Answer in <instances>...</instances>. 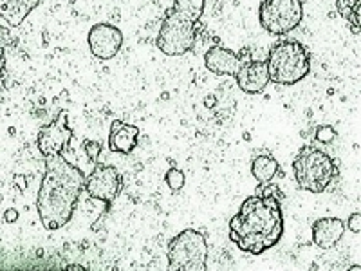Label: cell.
Here are the masks:
<instances>
[{
	"label": "cell",
	"mask_w": 361,
	"mask_h": 271,
	"mask_svg": "<svg viewBox=\"0 0 361 271\" xmlns=\"http://www.w3.org/2000/svg\"><path fill=\"white\" fill-rule=\"evenodd\" d=\"M123 188V179L116 167L111 164H96L94 170L85 179V192L90 199L107 203L116 201Z\"/></svg>",
	"instance_id": "8"
},
{
	"label": "cell",
	"mask_w": 361,
	"mask_h": 271,
	"mask_svg": "<svg viewBox=\"0 0 361 271\" xmlns=\"http://www.w3.org/2000/svg\"><path fill=\"white\" fill-rule=\"evenodd\" d=\"M87 44H89V49L92 53V56L98 58V60H103V62H107V60L116 58V54L121 51L123 33L116 25L102 22V24H96L89 29Z\"/></svg>",
	"instance_id": "10"
},
{
	"label": "cell",
	"mask_w": 361,
	"mask_h": 271,
	"mask_svg": "<svg viewBox=\"0 0 361 271\" xmlns=\"http://www.w3.org/2000/svg\"><path fill=\"white\" fill-rule=\"evenodd\" d=\"M361 267L360 266H350V271H360Z\"/></svg>",
	"instance_id": "25"
},
{
	"label": "cell",
	"mask_w": 361,
	"mask_h": 271,
	"mask_svg": "<svg viewBox=\"0 0 361 271\" xmlns=\"http://www.w3.org/2000/svg\"><path fill=\"white\" fill-rule=\"evenodd\" d=\"M243 64L240 54L235 51L222 47V45H214L209 47L204 54V66L209 73L219 74V76H235Z\"/></svg>",
	"instance_id": "12"
},
{
	"label": "cell",
	"mask_w": 361,
	"mask_h": 271,
	"mask_svg": "<svg viewBox=\"0 0 361 271\" xmlns=\"http://www.w3.org/2000/svg\"><path fill=\"white\" fill-rule=\"evenodd\" d=\"M44 0H0V18L18 28Z\"/></svg>",
	"instance_id": "15"
},
{
	"label": "cell",
	"mask_w": 361,
	"mask_h": 271,
	"mask_svg": "<svg viewBox=\"0 0 361 271\" xmlns=\"http://www.w3.org/2000/svg\"><path fill=\"white\" fill-rule=\"evenodd\" d=\"M345 222L338 217H322L312 222V243L322 250H331L343 239Z\"/></svg>",
	"instance_id": "13"
},
{
	"label": "cell",
	"mask_w": 361,
	"mask_h": 271,
	"mask_svg": "<svg viewBox=\"0 0 361 271\" xmlns=\"http://www.w3.org/2000/svg\"><path fill=\"white\" fill-rule=\"evenodd\" d=\"M206 0H173L156 37V47L166 56H183L193 49Z\"/></svg>",
	"instance_id": "3"
},
{
	"label": "cell",
	"mask_w": 361,
	"mask_h": 271,
	"mask_svg": "<svg viewBox=\"0 0 361 271\" xmlns=\"http://www.w3.org/2000/svg\"><path fill=\"white\" fill-rule=\"evenodd\" d=\"M83 148H85V152L90 161L98 159L99 152H102V145L96 143V141H85V143H83Z\"/></svg>",
	"instance_id": "20"
},
{
	"label": "cell",
	"mask_w": 361,
	"mask_h": 271,
	"mask_svg": "<svg viewBox=\"0 0 361 271\" xmlns=\"http://www.w3.org/2000/svg\"><path fill=\"white\" fill-rule=\"evenodd\" d=\"M283 234V215L280 199L267 193L251 195L230 221L231 243L238 250L260 255L271 250Z\"/></svg>",
	"instance_id": "2"
},
{
	"label": "cell",
	"mask_w": 361,
	"mask_h": 271,
	"mask_svg": "<svg viewBox=\"0 0 361 271\" xmlns=\"http://www.w3.org/2000/svg\"><path fill=\"white\" fill-rule=\"evenodd\" d=\"M6 71V51L4 47L0 45V87H2V76H4Z\"/></svg>",
	"instance_id": "23"
},
{
	"label": "cell",
	"mask_w": 361,
	"mask_h": 271,
	"mask_svg": "<svg viewBox=\"0 0 361 271\" xmlns=\"http://www.w3.org/2000/svg\"><path fill=\"white\" fill-rule=\"evenodd\" d=\"M137 138H140V128L116 119L112 121L111 132H109V148L112 152L130 154L137 145Z\"/></svg>",
	"instance_id": "14"
},
{
	"label": "cell",
	"mask_w": 361,
	"mask_h": 271,
	"mask_svg": "<svg viewBox=\"0 0 361 271\" xmlns=\"http://www.w3.org/2000/svg\"><path fill=\"white\" fill-rule=\"evenodd\" d=\"M208 260V243L197 230H183L169 244L170 271H204Z\"/></svg>",
	"instance_id": "6"
},
{
	"label": "cell",
	"mask_w": 361,
	"mask_h": 271,
	"mask_svg": "<svg viewBox=\"0 0 361 271\" xmlns=\"http://www.w3.org/2000/svg\"><path fill=\"white\" fill-rule=\"evenodd\" d=\"M67 270H76V271H85V267L80 266V264H69L67 266Z\"/></svg>",
	"instance_id": "24"
},
{
	"label": "cell",
	"mask_w": 361,
	"mask_h": 271,
	"mask_svg": "<svg viewBox=\"0 0 361 271\" xmlns=\"http://www.w3.org/2000/svg\"><path fill=\"white\" fill-rule=\"evenodd\" d=\"M4 221L8 222V224H13V222L18 221V212L15 208H9L4 212Z\"/></svg>",
	"instance_id": "22"
},
{
	"label": "cell",
	"mask_w": 361,
	"mask_h": 271,
	"mask_svg": "<svg viewBox=\"0 0 361 271\" xmlns=\"http://www.w3.org/2000/svg\"><path fill=\"white\" fill-rule=\"evenodd\" d=\"M360 2L361 0H336V9L350 24L354 35H360Z\"/></svg>",
	"instance_id": "17"
},
{
	"label": "cell",
	"mask_w": 361,
	"mask_h": 271,
	"mask_svg": "<svg viewBox=\"0 0 361 271\" xmlns=\"http://www.w3.org/2000/svg\"><path fill=\"white\" fill-rule=\"evenodd\" d=\"M251 174L260 185H266L275 179V176L279 174V161L275 159L269 154H260L253 159L251 163Z\"/></svg>",
	"instance_id": "16"
},
{
	"label": "cell",
	"mask_w": 361,
	"mask_h": 271,
	"mask_svg": "<svg viewBox=\"0 0 361 271\" xmlns=\"http://www.w3.org/2000/svg\"><path fill=\"white\" fill-rule=\"evenodd\" d=\"M314 138H316V141H320V143H324V145H329L336 140V131H334L331 125H322V127L316 128Z\"/></svg>",
	"instance_id": "19"
},
{
	"label": "cell",
	"mask_w": 361,
	"mask_h": 271,
	"mask_svg": "<svg viewBox=\"0 0 361 271\" xmlns=\"http://www.w3.org/2000/svg\"><path fill=\"white\" fill-rule=\"evenodd\" d=\"M44 176L38 190L37 208L45 230L56 231L71 222L80 195L85 192L87 176L67 161L63 154L44 157Z\"/></svg>",
	"instance_id": "1"
},
{
	"label": "cell",
	"mask_w": 361,
	"mask_h": 271,
	"mask_svg": "<svg viewBox=\"0 0 361 271\" xmlns=\"http://www.w3.org/2000/svg\"><path fill=\"white\" fill-rule=\"evenodd\" d=\"M164 179H166V185H169V188L172 190V192H179L186 183L185 172L179 169H170L169 172H166V177H164Z\"/></svg>",
	"instance_id": "18"
},
{
	"label": "cell",
	"mask_w": 361,
	"mask_h": 271,
	"mask_svg": "<svg viewBox=\"0 0 361 271\" xmlns=\"http://www.w3.org/2000/svg\"><path fill=\"white\" fill-rule=\"evenodd\" d=\"M304 20L302 0H262L259 8V22L262 29L275 37H286Z\"/></svg>",
	"instance_id": "7"
},
{
	"label": "cell",
	"mask_w": 361,
	"mask_h": 271,
	"mask_svg": "<svg viewBox=\"0 0 361 271\" xmlns=\"http://www.w3.org/2000/svg\"><path fill=\"white\" fill-rule=\"evenodd\" d=\"M266 64L269 80L276 85H296L311 71L307 47L295 38H282L271 45Z\"/></svg>",
	"instance_id": "4"
},
{
	"label": "cell",
	"mask_w": 361,
	"mask_h": 271,
	"mask_svg": "<svg viewBox=\"0 0 361 271\" xmlns=\"http://www.w3.org/2000/svg\"><path fill=\"white\" fill-rule=\"evenodd\" d=\"M347 228H349L353 234H360L361 231V214L360 212H354V214L347 219Z\"/></svg>",
	"instance_id": "21"
},
{
	"label": "cell",
	"mask_w": 361,
	"mask_h": 271,
	"mask_svg": "<svg viewBox=\"0 0 361 271\" xmlns=\"http://www.w3.org/2000/svg\"><path fill=\"white\" fill-rule=\"evenodd\" d=\"M237 85L246 95H260L269 85V73H267L266 60H246L244 58L237 74Z\"/></svg>",
	"instance_id": "11"
},
{
	"label": "cell",
	"mask_w": 361,
	"mask_h": 271,
	"mask_svg": "<svg viewBox=\"0 0 361 271\" xmlns=\"http://www.w3.org/2000/svg\"><path fill=\"white\" fill-rule=\"evenodd\" d=\"M293 172L300 188L311 193H322L336 179L338 167L327 152L307 145L300 148V152L296 154L293 161Z\"/></svg>",
	"instance_id": "5"
},
{
	"label": "cell",
	"mask_w": 361,
	"mask_h": 271,
	"mask_svg": "<svg viewBox=\"0 0 361 271\" xmlns=\"http://www.w3.org/2000/svg\"><path fill=\"white\" fill-rule=\"evenodd\" d=\"M73 140V131L69 127V118L67 112L62 111L54 116L53 121L40 128L37 138L38 150L42 156H51V154H63Z\"/></svg>",
	"instance_id": "9"
}]
</instances>
